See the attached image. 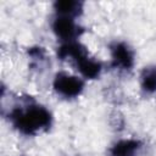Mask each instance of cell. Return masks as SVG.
Here are the masks:
<instances>
[{"label": "cell", "instance_id": "cell-1", "mask_svg": "<svg viewBox=\"0 0 156 156\" xmlns=\"http://www.w3.org/2000/svg\"><path fill=\"white\" fill-rule=\"evenodd\" d=\"M1 115L20 135L34 138L49 132L54 124L51 110L33 96H12L1 102Z\"/></svg>", "mask_w": 156, "mask_h": 156}, {"label": "cell", "instance_id": "cell-2", "mask_svg": "<svg viewBox=\"0 0 156 156\" xmlns=\"http://www.w3.org/2000/svg\"><path fill=\"white\" fill-rule=\"evenodd\" d=\"M51 90L61 100L72 101L83 95L87 82L76 72L60 69L51 77Z\"/></svg>", "mask_w": 156, "mask_h": 156}, {"label": "cell", "instance_id": "cell-3", "mask_svg": "<svg viewBox=\"0 0 156 156\" xmlns=\"http://www.w3.org/2000/svg\"><path fill=\"white\" fill-rule=\"evenodd\" d=\"M108 66L118 74H129L136 65L135 49L124 39H113L107 45Z\"/></svg>", "mask_w": 156, "mask_h": 156}, {"label": "cell", "instance_id": "cell-4", "mask_svg": "<svg viewBox=\"0 0 156 156\" xmlns=\"http://www.w3.org/2000/svg\"><path fill=\"white\" fill-rule=\"evenodd\" d=\"M49 27H50V32L58 43L80 40L82 35L85 32V28L79 23L78 20L71 17L56 16V15H52Z\"/></svg>", "mask_w": 156, "mask_h": 156}, {"label": "cell", "instance_id": "cell-5", "mask_svg": "<svg viewBox=\"0 0 156 156\" xmlns=\"http://www.w3.org/2000/svg\"><path fill=\"white\" fill-rule=\"evenodd\" d=\"M145 141L136 136H119L107 147V156H141Z\"/></svg>", "mask_w": 156, "mask_h": 156}, {"label": "cell", "instance_id": "cell-6", "mask_svg": "<svg viewBox=\"0 0 156 156\" xmlns=\"http://www.w3.org/2000/svg\"><path fill=\"white\" fill-rule=\"evenodd\" d=\"M73 67H74V72L79 74L85 82L98 80L105 71V63L101 60H99L96 56H94L91 52L79 58L73 65Z\"/></svg>", "mask_w": 156, "mask_h": 156}, {"label": "cell", "instance_id": "cell-7", "mask_svg": "<svg viewBox=\"0 0 156 156\" xmlns=\"http://www.w3.org/2000/svg\"><path fill=\"white\" fill-rule=\"evenodd\" d=\"M24 56L27 60L28 69L37 74L44 73L51 66L50 54L48 49L40 44H34V45L26 48Z\"/></svg>", "mask_w": 156, "mask_h": 156}, {"label": "cell", "instance_id": "cell-8", "mask_svg": "<svg viewBox=\"0 0 156 156\" xmlns=\"http://www.w3.org/2000/svg\"><path fill=\"white\" fill-rule=\"evenodd\" d=\"M89 48L82 40L58 43L55 49V56L60 62L71 63L72 66L83 56L89 54Z\"/></svg>", "mask_w": 156, "mask_h": 156}, {"label": "cell", "instance_id": "cell-9", "mask_svg": "<svg viewBox=\"0 0 156 156\" xmlns=\"http://www.w3.org/2000/svg\"><path fill=\"white\" fill-rule=\"evenodd\" d=\"M138 85L143 95H156V63H149L140 68L138 73Z\"/></svg>", "mask_w": 156, "mask_h": 156}, {"label": "cell", "instance_id": "cell-10", "mask_svg": "<svg viewBox=\"0 0 156 156\" xmlns=\"http://www.w3.org/2000/svg\"><path fill=\"white\" fill-rule=\"evenodd\" d=\"M84 6L79 0H56L52 2V15L79 20L84 13Z\"/></svg>", "mask_w": 156, "mask_h": 156}, {"label": "cell", "instance_id": "cell-11", "mask_svg": "<svg viewBox=\"0 0 156 156\" xmlns=\"http://www.w3.org/2000/svg\"><path fill=\"white\" fill-rule=\"evenodd\" d=\"M126 117L119 110H112L108 113V126L115 133H122L126 129Z\"/></svg>", "mask_w": 156, "mask_h": 156}, {"label": "cell", "instance_id": "cell-12", "mask_svg": "<svg viewBox=\"0 0 156 156\" xmlns=\"http://www.w3.org/2000/svg\"><path fill=\"white\" fill-rule=\"evenodd\" d=\"M17 156H29V155H27V154H18Z\"/></svg>", "mask_w": 156, "mask_h": 156}, {"label": "cell", "instance_id": "cell-13", "mask_svg": "<svg viewBox=\"0 0 156 156\" xmlns=\"http://www.w3.org/2000/svg\"><path fill=\"white\" fill-rule=\"evenodd\" d=\"M73 156H80V155H73Z\"/></svg>", "mask_w": 156, "mask_h": 156}]
</instances>
